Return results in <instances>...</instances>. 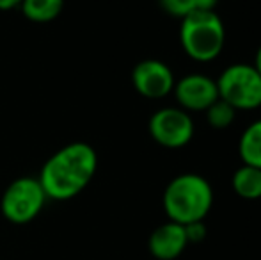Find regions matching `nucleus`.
I'll list each match as a JSON object with an SVG mask.
<instances>
[{"mask_svg":"<svg viewBox=\"0 0 261 260\" xmlns=\"http://www.w3.org/2000/svg\"><path fill=\"white\" fill-rule=\"evenodd\" d=\"M98 168V155L91 145L75 141L62 146L41 168L38 180L48 200H71L91 184Z\"/></svg>","mask_w":261,"mask_h":260,"instance_id":"1","label":"nucleus"},{"mask_svg":"<svg viewBox=\"0 0 261 260\" xmlns=\"http://www.w3.org/2000/svg\"><path fill=\"white\" fill-rule=\"evenodd\" d=\"M162 205L169 221L189 225L204 221L213 207V189L204 177L197 173H183L167 184Z\"/></svg>","mask_w":261,"mask_h":260,"instance_id":"2","label":"nucleus"},{"mask_svg":"<svg viewBox=\"0 0 261 260\" xmlns=\"http://www.w3.org/2000/svg\"><path fill=\"white\" fill-rule=\"evenodd\" d=\"M179 43L196 63H210L220 56L226 45V27L215 11H192L179 25Z\"/></svg>","mask_w":261,"mask_h":260,"instance_id":"3","label":"nucleus"},{"mask_svg":"<svg viewBox=\"0 0 261 260\" xmlns=\"http://www.w3.org/2000/svg\"><path fill=\"white\" fill-rule=\"evenodd\" d=\"M215 82L219 98L233 105L237 111H252L261 107V75L252 64H229Z\"/></svg>","mask_w":261,"mask_h":260,"instance_id":"4","label":"nucleus"},{"mask_svg":"<svg viewBox=\"0 0 261 260\" xmlns=\"http://www.w3.org/2000/svg\"><path fill=\"white\" fill-rule=\"evenodd\" d=\"M46 195L38 178L20 177L6 187L0 200L2 216L13 225H27L41 214Z\"/></svg>","mask_w":261,"mask_h":260,"instance_id":"5","label":"nucleus"},{"mask_svg":"<svg viewBox=\"0 0 261 260\" xmlns=\"http://www.w3.org/2000/svg\"><path fill=\"white\" fill-rule=\"evenodd\" d=\"M149 135L156 145L169 150L187 146L196 134L190 112L179 107H162L149 118Z\"/></svg>","mask_w":261,"mask_h":260,"instance_id":"6","label":"nucleus"},{"mask_svg":"<svg viewBox=\"0 0 261 260\" xmlns=\"http://www.w3.org/2000/svg\"><path fill=\"white\" fill-rule=\"evenodd\" d=\"M132 84L141 97L149 100L165 98L174 89V73L164 61L144 59L132 69Z\"/></svg>","mask_w":261,"mask_h":260,"instance_id":"7","label":"nucleus"},{"mask_svg":"<svg viewBox=\"0 0 261 260\" xmlns=\"http://www.w3.org/2000/svg\"><path fill=\"white\" fill-rule=\"evenodd\" d=\"M174 98L179 109L187 112H204L215 100H219L217 82L203 73H189L176 80Z\"/></svg>","mask_w":261,"mask_h":260,"instance_id":"8","label":"nucleus"},{"mask_svg":"<svg viewBox=\"0 0 261 260\" xmlns=\"http://www.w3.org/2000/svg\"><path fill=\"white\" fill-rule=\"evenodd\" d=\"M189 246L185 226L167 221L156 226L148 241V250L156 260H176Z\"/></svg>","mask_w":261,"mask_h":260,"instance_id":"9","label":"nucleus"},{"mask_svg":"<svg viewBox=\"0 0 261 260\" xmlns=\"http://www.w3.org/2000/svg\"><path fill=\"white\" fill-rule=\"evenodd\" d=\"M231 187L244 200H259L261 198V170L254 166L242 164L231 177Z\"/></svg>","mask_w":261,"mask_h":260,"instance_id":"10","label":"nucleus"},{"mask_svg":"<svg viewBox=\"0 0 261 260\" xmlns=\"http://www.w3.org/2000/svg\"><path fill=\"white\" fill-rule=\"evenodd\" d=\"M238 155L242 164L261 170V120H256L245 127L238 141Z\"/></svg>","mask_w":261,"mask_h":260,"instance_id":"11","label":"nucleus"},{"mask_svg":"<svg viewBox=\"0 0 261 260\" xmlns=\"http://www.w3.org/2000/svg\"><path fill=\"white\" fill-rule=\"evenodd\" d=\"M64 0H21V13L27 20L36 23L52 21L62 13Z\"/></svg>","mask_w":261,"mask_h":260,"instance_id":"12","label":"nucleus"},{"mask_svg":"<svg viewBox=\"0 0 261 260\" xmlns=\"http://www.w3.org/2000/svg\"><path fill=\"white\" fill-rule=\"evenodd\" d=\"M237 112L238 111L233 105H229L227 102H224L222 98H219V100H215L206 111H204V114H206V122L212 129L226 130L234 123Z\"/></svg>","mask_w":261,"mask_h":260,"instance_id":"13","label":"nucleus"},{"mask_svg":"<svg viewBox=\"0 0 261 260\" xmlns=\"http://www.w3.org/2000/svg\"><path fill=\"white\" fill-rule=\"evenodd\" d=\"M158 4H160L162 11H165L169 16L179 18V20H183L187 14L196 11L194 0H158Z\"/></svg>","mask_w":261,"mask_h":260,"instance_id":"14","label":"nucleus"},{"mask_svg":"<svg viewBox=\"0 0 261 260\" xmlns=\"http://www.w3.org/2000/svg\"><path fill=\"white\" fill-rule=\"evenodd\" d=\"M185 233H187V241L194 244L197 243H203L204 239H206V225H204V221H196V223H189V225H185Z\"/></svg>","mask_w":261,"mask_h":260,"instance_id":"15","label":"nucleus"},{"mask_svg":"<svg viewBox=\"0 0 261 260\" xmlns=\"http://www.w3.org/2000/svg\"><path fill=\"white\" fill-rule=\"evenodd\" d=\"M219 0H194L196 11H215Z\"/></svg>","mask_w":261,"mask_h":260,"instance_id":"16","label":"nucleus"},{"mask_svg":"<svg viewBox=\"0 0 261 260\" xmlns=\"http://www.w3.org/2000/svg\"><path fill=\"white\" fill-rule=\"evenodd\" d=\"M21 4V0H0V11H9L14 9Z\"/></svg>","mask_w":261,"mask_h":260,"instance_id":"17","label":"nucleus"},{"mask_svg":"<svg viewBox=\"0 0 261 260\" xmlns=\"http://www.w3.org/2000/svg\"><path fill=\"white\" fill-rule=\"evenodd\" d=\"M252 66L256 68V72L261 75V45L258 46V50H256V56H254V63H252Z\"/></svg>","mask_w":261,"mask_h":260,"instance_id":"18","label":"nucleus"}]
</instances>
